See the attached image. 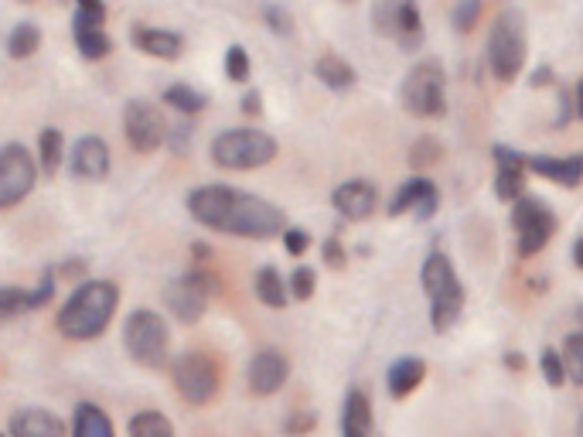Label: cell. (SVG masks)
I'll return each mask as SVG.
<instances>
[{"label":"cell","mask_w":583,"mask_h":437,"mask_svg":"<svg viewBox=\"0 0 583 437\" xmlns=\"http://www.w3.org/2000/svg\"><path fill=\"white\" fill-rule=\"evenodd\" d=\"M188 212L215 233L243 239H273L283 233V209L260 195L239 192L229 185H202L188 195Z\"/></svg>","instance_id":"obj_1"},{"label":"cell","mask_w":583,"mask_h":437,"mask_svg":"<svg viewBox=\"0 0 583 437\" xmlns=\"http://www.w3.org/2000/svg\"><path fill=\"white\" fill-rule=\"evenodd\" d=\"M116 308H120V291L110 280H89L82 284L65 308L58 311V332L72 342H89L106 332V325L113 321Z\"/></svg>","instance_id":"obj_2"},{"label":"cell","mask_w":583,"mask_h":437,"mask_svg":"<svg viewBox=\"0 0 583 437\" xmlns=\"http://www.w3.org/2000/svg\"><path fill=\"white\" fill-rule=\"evenodd\" d=\"M420 280H423V291H427V298H430L433 332L454 328V321L461 318V311H464V287H461V280H457L451 257L433 250L430 257L423 260Z\"/></svg>","instance_id":"obj_3"},{"label":"cell","mask_w":583,"mask_h":437,"mask_svg":"<svg viewBox=\"0 0 583 437\" xmlns=\"http://www.w3.org/2000/svg\"><path fill=\"white\" fill-rule=\"evenodd\" d=\"M488 65L498 82H515L526 65V21L519 11H502L488 35Z\"/></svg>","instance_id":"obj_4"},{"label":"cell","mask_w":583,"mask_h":437,"mask_svg":"<svg viewBox=\"0 0 583 437\" xmlns=\"http://www.w3.org/2000/svg\"><path fill=\"white\" fill-rule=\"evenodd\" d=\"M273 158H277V140L253 127L226 130L212 144V161L229 171H253L270 164Z\"/></svg>","instance_id":"obj_5"},{"label":"cell","mask_w":583,"mask_h":437,"mask_svg":"<svg viewBox=\"0 0 583 437\" xmlns=\"http://www.w3.org/2000/svg\"><path fill=\"white\" fill-rule=\"evenodd\" d=\"M123 345L133 356V362L147 369H161L168 362V345L171 332L164 325V318L151 308H140L127 318V328H123Z\"/></svg>","instance_id":"obj_6"},{"label":"cell","mask_w":583,"mask_h":437,"mask_svg":"<svg viewBox=\"0 0 583 437\" xmlns=\"http://www.w3.org/2000/svg\"><path fill=\"white\" fill-rule=\"evenodd\" d=\"M403 106L410 117L437 120L447 110V82L437 62H420L403 82Z\"/></svg>","instance_id":"obj_7"},{"label":"cell","mask_w":583,"mask_h":437,"mask_svg":"<svg viewBox=\"0 0 583 437\" xmlns=\"http://www.w3.org/2000/svg\"><path fill=\"white\" fill-rule=\"evenodd\" d=\"M171 376L181 400L191 403V407H205L219 393V366L205 352H185V356H178L171 366Z\"/></svg>","instance_id":"obj_8"},{"label":"cell","mask_w":583,"mask_h":437,"mask_svg":"<svg viewBox=\"0 0 583 437\" xmlns=\"http://www.w3.org/2000/svg\"><path fill=\"white\" fill-rule=\"evenodd\" d=\"M219 291V280L208 270H188V274L174 277L164 284V304L171 308V315L185 325H195L208 308V294Z\"/></svg>","instance_id":"obj_9"},{"label":"cell","mask_w":583,"mask_h":437,"mask_svg":"<svg viewBox=\"0 0 583 437\" xmlns=\"http://www.w3.org/2000/svg\"><path fill=\"white\" fill-rule=\"evenodd\" d=\"M512 226L519 233V257H536V253H543V246L553 239L556 229H560V222H556L553 209L546 202L522 195V199H515Z\"/></svg>","instance_id":"obj_10"},{"label":"cell","mask_w":583,"mask_h":437,"mask_svg":"<svg viewBox=\"0 0 583 437\" xmlns=\"http://www.w3.org/2000/svg\"><path fill=\"white\" fill-rule=\"evenodd\" d=\"M38 181V164L24 151L21 144H7L0 151V212L14 209L18 202L35 192Z\"/></svg>","instance_id":"obj_11"},{"label":"cell","mask_w":583,"mask_h":437,"mask_svg":"<svg viewBox=\"0 0 583 437\" xmlns=\"http://www.w3.org/2000/svg\"><path fill=\"white\" fill-rule=\"evenodd\" d=\"M123 130H127V140L137 154H154L157 147L168 144V123H164L161 110L147 100H133L127 103V113H123Z\"/></svg>","instance_id":"obj_12"},{"label":"cell","mask_w":583,"mask_h":437,"mask_svg":"<svg viewBox=\"0 0 583 437\" xmlns=\"http://www.w3.org/2000/svg\"><path fill=\"white\" fill-rule=\"evenodd\" d=\"M290 376V362L280 349H260L249 362V393L256 397H273L283 390Z\"/></svg>","instance_id":"obj_13"},{"label":"cell","mask_w":583,"mask_h":437,"mask_svg":"<svg viewBox=\"0 0 583 437\" xmlns=\"http://www.w3.org/2000/svg\"><path fill=\"white\" fill-rule=\"evenodd\" d=\"M437 185L430 178H410L399 185V192L389 202V216H403V212H416V219H430L437 212Z\"/></svg>","instance_id":"obj_14"},{"label":"cell","mask_w":583,"mask_h":437,"mask_svg":"<svg viewBox=\"0 0 583 437\" xmlns=\"http://www.w3.org/2000/svg\"><path fill=\"white\" fill-rule=\"evenodd\" d=\"M495 164H498V175H495V195L502 202H515L522 199V192H526V154L512 151V147L498 144L495 151Z\"/></svg>","instance_id":"obj_15"},{"label":"cell","mask_w":583,"mask_h":437,"mask_svg":"<svg viewBox=\"0 0 583 437\" xmlns=\"http://www.w3.org/2000/svg\"><path fill=\"white\" fill-rule=\"evenodd\" d=\"M331 205H335V209L345 219L358 222V219H369L372 212H376L379 192H376V185H372V181L355 178V181H345V185L335 188V195H331Z\"/></svg>","instance_id":"obj_16"},{"label":"cell","mask_w":583,"mask_h":437,"mask_svg":"<svg viewBox=\"0 0 583 437\" xmlns=\"http://www.w3.org/2000/svg\"><path fill=\"white\" fill-rule=\"evenodd\" d=\"M72 175L86 181H99L110 175V147H106L103 137L89 134L72 147Z\"/></svg>","instance_id":"obj_17"},{"label":"cell","mask_w":583,"mask_h":437,"mask_svg":"<svg viewBox=\"0 0 583 437\" xmlns=\"http://www.w3.org/2000/svg\"><path fill=\"white\" fill-rule=\"evenodd\" d=\"M526 168L532 175L549 178L556 185L577 188L583 185V154H570V158H553V154H526Z\"/></svg>","instance_id":"obj_18"},{"label":"cell","mask_w":583,"mask_h":437,"mask_svg":"<svg viewBox=\"0 0 583 437\" xmlns=\"http://www.w3.org/2000/svg\"><path fill=\"white\" fill-rule=\"evenodd\" d=\"M130 38L144 55H154V59H164V62H174L185 52V38L168 28H133Z\"/></svg>","instance_id":"obj_19"},{"label":"cell","mask_w":583,"mask_h":437,"mask_svg":"<svg viewBox=\"0 0 583 437\" xmlns=\"http://www.w3.org/2000/svg\"><path fill=\"white\" fill-rule=\"evenodd\" d=\"M11 434L14 437H62L65 424L55 414H48V410L28 407L11 417Z\"/></svg>","instance_id":"obj_20"},{"label":"cell","mask_w":583,"mask_h":437,"mask_svg":"<svg viewBox=\"0 0 583 437\" xmlns=\"http://www.w3.org/2000/svg\"><path fill=\"white\" fill-rule=\"evenodd\" d=\"M372 403L365 390H348L345 410H341V434L345 437H365L372 434Z\"/></svg>","instance_id":"obj_21"},{"label":"cell","mask_w":583,"mask_h":437,"mask_svg":"<svg viewBox=\"0 0 583 437\" xmlns=\"http://www.w3.org/2000/svg\"><path fill=\"white\" fill-rule=\"evenodd\" d=\"M427 379V362L416 359V356H403L393 362V369H389V397L393 400H403L410 397L416 386Z\"/></svg>","instance_id":"obj_22"},{"label":"cell","mask_w":583,"mask_h":437,"mask_svg":"<svg viewBox=\"0 0 583 437\" xmlns=\"http://www.w3.org/2000/svg\"><path fill=\"white\" fill-rule=\"evenodd\" d=\"M72 35H76L79 52L86 55L89 62H99V59H106V55L113 52V41L106 38V31H103V24L99 21H86V18H79L76 14V21H72Z\"/></svg>","instance_id":"obj_23"},{"label":"cell","mask_w":583,"mask_h":437,"mask_svg":"<svg viewBox=\"0 0 583 437\" xmlns=\"http://www.w3.org/2000/svg\"><path fill=\"white\" fill-rule=\"evenodd\" d=\"M314 76H318L328 89H335V93H348L358 82L355 69L341 59V55H321L318 65H314Z\"/></svg>","instance_id":"obj_24"},{"label":"cell","mask_w":583,"mask_h":437,"mask_svg":"<svg viewBox=\"0 0 583 437\" xmlns=\"http://www.w3.org/2000/svg\"><path fill=\"white\" fill-rule=\"evenodd\" d=\"M72 431H76V437H113V420L96 403H79Z\"/></svg>","instance_id":"obj_25"},{"label":"cell","mask_w":583,"mask_h":437,"mask_svg":"<svg viewBox=\"0 0 583 437\" xmlns=\"http://www.w3.org/2000/svg\"><path fill=\"white\" fill-rule=\"evenodd\" d=\"M256 298H260L266 308H283V304H287V284H283L277 267L256 270Z\"/></svg>","instance_id":"obj_26"},{"label":"cell","mask_w":583,"mask_h":437,"mask_svg":"<svg viewBox=\"0 0 583 437\" xmlns=\"http://www.w3.org/2000/svg\"><path fill=\"white\" fill-rule=\"evenodd\" d=\"M62 154H65V137L62 130L55 127H45L38 137V164L45 175H55L58 168H62Z\"/></svg>","instance_id":"obj_27"},{"label":"cell","mask_w":583,"mask_h":437,"mask_svg":"<svg viewBox=\"0 0 583 437\" xmlns=\"http://www.w3.org/2000/svg\"><path fill=\"white\" fill-rule=\"evenodd\" d=\"M164 103H168L171 110L185 113V117H198V113L205 110V96L195 93L188 82H174V86L164 89Z\"/></svg>","instance_id":"obj_28"},{"label":"cell","mask_w":583,"mask_h":437,"mask_svg":"<svg viewBox=\"0 0 583 437\" xmlns=\"http://www.w3.org/2000/svg\"><path fill=\"white\" fill-rule=\"evenodd\" d=\"M41 48V28L31 21L18 24V28L11 31V38H7V55L11 59H31Z\"/></svg>","instance_id":"obj_29"},{"label":"cell","mask_w":583,"mask_h":437,"mask_svg":"<svg viewBox=\"0 0 583 437\" xmlns=\"http://www.w3.org/2000/svg\"><path fill=\"white\" fill-rule=\"evenodd\" d=\"M396 35H403L406 45H416L423 38V21H420V7L416 0H403L396 7Z\"/></svg>","instance_id":"obj_30"},{"label":"cell","mask_w":583,"mask_h":437,"mask_svg":"<svg viewBox=\"0 0 583 437\" xmlns=\"http://www.w3.org/2000/svg\"><path fill=\"white\" fill-rule=\"evenodd\" d=\"M130 434L133 437H171L174 424L164 414H157V410H144V414H137L130 420Z\"/></svg>","instance_id":"obj_31"},{"label":"cell","mask_w":583,"mask_h":437,"mask_svg":"<svg viewBox=\"0 0 583 437\" xmlns=\"http://www.w3.org/2000/svg\"><path fill=\"white\" fill-rule=\"evenodd\" d=\"M563 366H566V376H570L577 386H583V332L566 335V342H563Z\"/></svg>","instance_id":"obj_32"},{"label":"cell","mask_w":583,"mask_h":437,"mask_svg":"<svg viewBox=\"0 0 583 437\" xmlns=\"http://www.w3.org/2000/svg\"><path fill=\"white\" fill-rule=\"evenodd\" d=\"M440 158H444V147H440L433 137H420L410 147V164H413V168H430V164H437Z\"/></svg>","instance_id":"obj_33"},{"label":"cell","mask_w":583,"mask_h":437,"mask_svg":"<svg viewBox=\"0 0 583 437\" xmlns=\"http://www.w3.org/2000/svg\"><path fill=\"white\" fill-rule=\"evenodd\" d=\"M24 308H28V291H21V287H4L0 291V325L18 318Z\"/></svg>","instance_id":"obj_34"},{"label":"cell","mask_w":583,"mask_h":437,"mask_svg":"<svg viewBox=\"0 0 583 437\" xmlns=\"http://www.w3.org/2000/svg\"><path fill=\"white\" fill-rule=\"evenodd\" d=\"M290 291H294L297 301H311L314 291H318V274L311 267H297L294 277H290Z\"/></svg>","instance_id":"obj_35"},{"label":"cell","mask_w":583,"mask_h":437,"mask_svg":"<svg viewBox=\"0 0 583 437\" xmlns=\"http://www.w3.org/2000/svg\"><path fill=\"white\" fill-rule=\"evenodd\" d=\"M539 366H543V379L549 386H563L566 383V366H563V356H556V349H543L539 356Z\"/></svg>","instance_id":"obj_36"},{"label":"cell","mask_w":583,"mask_h":437,"mask_svg":"<svg viewBox=\"0 0 583 437\" xmlns=\"http://www.w3.org/2000/svg\"><path fill=\"white\" fill-rule=\"evenodd\" d=\"M478 18H481V0H461V4L454 7V28L461 31V35H471Z\"/></svg>","instance_id":"obj_37"},{"label":"cell","mask_w":583,"mask_h":437,"mask_svg":"<svg viewBox=\"0 0 583 437\" xmlns=\"http://www.w3.org/2000/svg\"><path fill=\"white\" fill-rule=\"evenodd\" d=\"M226 76L232 82H246L249 79V55L243 45H232L226 52Z\"/></svg>","instance_id":"obj_38"},{"label":"cell","mask_w":583,"mask_h":437,"mask_svg":"<svg viewBox=\"0 0 583 437\" xmlns=\"http://www.w3.org/2000/svg\"><path fill=\"white\" fill-rule=\"evenodd\" d=\"M52 294H55V277H52V270H48V274L41 277V284L28 294V308H31V311L45 308V304L52 301Z\"/></svg>","instance_id":"obj_39"},{"label":"cell","mask_w":583,"mask_h":437,"mask_svg":"<svg viewBox=\"0 0 583 437\" xmlns=\"http://www.w3.org/2000/svg\"><path fill=\"white\" fill-rule=\"evenodd\" d=\"M283 246H287L290 257H304L311 250V236L304 229H283Z\"/></svg>","instance_id":"obj_40"},{"label":"cell","mask_w":583,"mask_h":437,"mask_svg":"<svg viewBox=\"0 0 583 437\" xmlns=\"http://www.w3.org/2000/svg\"><path fill=\"white\" fill-rule=\"evenodd\" d=\"M376 28H379V35H396V7H393V0H382V4L376 7Z\"/></svg>","instance_id":"obj_41"},{"label":"cell","mask_w":583,"mask_h":437,"mask_svg":"<svg viewBox=\"0 0 583 437\" xmlns=\"http://www.w3.org/2000/svg\"><path fill=\"white\" fill-rule=\"evenodd\" d=\"M266 24H270L277 35H290V31H294V21H290V14L283 11V7H266Z\"/></svg>","instance_id":"obj_42"},{"label":"cell","mask_w":583,"mask_h":437,"mask_svg":"<svg viewBox=\"0 0 583 437\" xmlns=\"http://www.w3.org/2000/svg\"><path fill=\"white\" fill-rule=\"evenodd\" d=\"M76 7H79V18H86V21H99L103 24L106 21V0H76Z\"/></svg>","instance_id":"obj_43"},{"label":"cell","mask_w":583,"mask_h":437,"mask_svg":"<svg viewBox=\"0 0 583 437\" xmlns=\"http://www.w3.org/2000/svg\"><path fill=\"white\" fill-rule=\"evenodd\" d=\"M324 263L328 267H335V270H341L348 263V257H345V246H341V239H335L331 236L328 243H324Z\"/></svg>","instance_id":"obj_44"},{"label":"cell","mask_w":583,"mask_h":437,"mask_svg":"<svg viewBox=\"0 0 583 437\" xmlns=\"http://www.w3.org/2000/svg\"><path fill=\"white\" fill-rule=\"evenodd\" d=\"M314 424H318V417L314 414H294L283 427H287V431H311Z\"/></svg>","instance_id":"obj_45"},{"label":"cell","mask_w":583,"mask_h":437,"mask_svg":"<svg viewBox=\"0 0 583 437\" xmlns=\"http://www.w3.org/2000/svg\"><path fill=\"white\" fill-rule=\"evenodd\" d=\"M243 113H249V117H260L263 113V96L256 93V89H249V93L243 96Z\"/></svg>","instance_id":"obj_46"},{"label":"cell","mask_w":583,"mask_h":437,"mask_svg":"<svg viewBox=\"0 0 583 437\" xmlns=\"http://www.w3.org/2000/svg\"><path fill=\"white\" fill-rule=\"evenodd\" d=\"M573 263H577V267L583 270V236L577 239V243H573Z\"/></svg>","instance_id":"obj_47"},{"label":"cell","mask_w":583,"mask_h":437,"mask_svg":"<svg viewBox=\"0 0 583 437\" xmlns=\"http://www.w3.org/2000/svg\"><path fill=\"white\" fill-rule=\"evenodd\" d=\"M546 79H549V69H539L536 76H532V86H546Z\"/></svg>","instance_id":"obj_48"},{"label":"cell","mask_w":583,"mask_h":437,"mask_svg":"<svg viewBox=\"0 0 583 437\" xmlns=\"http://www.w3.org/2000/svg\"><path fill=\"white\" fill-rule=\"evenodd\" d=\"M508 366H512V369H519V366H522V359H519V352H512V356H508Z\"/></svg>","instance_id":"obj_49"},{"label":"cell","mask_w":583,"mask_h":437,"mask_svg":"<svg viewBox=\"0 0 583 437\" xmlns=\"http://www.w3.org/2000/svg\"><path fill=\"white\" fill-rule=\"evenodd\" d=\"M577 113L583 117V82H580V89H577Z\"/></svg>","instance_id":"obj_50"},{"label":"cell","mask_w":583,"mask_h":437,"mask_svg":"<svg viewBox=\"0 0 583 437\" xmlns=\"http://www.w3.org/2000/svg\"><path fill=\"white\" fill-rule=\"evenodd\" d=\"M341 4H355V0H341Z\"/></svg>","instance_id":"obj_51"}]
</instances>
